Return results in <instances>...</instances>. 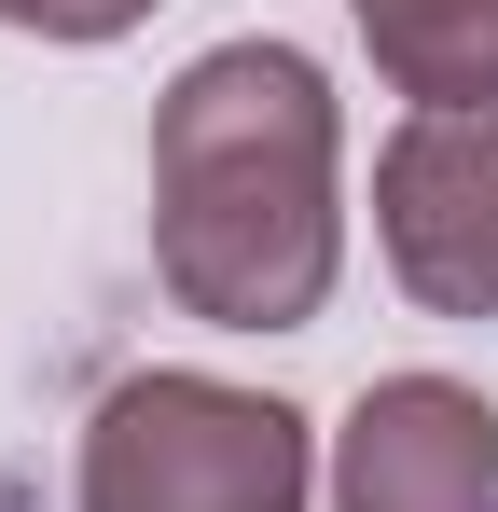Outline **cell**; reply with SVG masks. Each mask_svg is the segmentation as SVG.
<instances>
[{"mask_svg": "<svg viewBox=\"0 0 498 512\" xmlns=\"http://www.w3.org/2000/svg\"><path fill=\"white\" fill-rule=\"evenodd\" d=\"M374 236L429 319H498V111H415L374 153Z\"/></svg>", "mask_w": 498, "mask_h": 512, "instance_id": "cell-3", "label": "cell"}, {"mask_svg": "<svg viewBox=\"0 0 498 512\" xmlns=\"http://www.w3.org/2000/svg\"><path fill=\"white\" fill-rule=\"evenodd\" d=\"M70 512H305V416L222 374H125L83 429Z\"/></svg>", "mask_w": 498, "mask_h": 512, "instance_id": "cell-2", "label": "cell"}, {"mask_svg": "<svg viewBox=\"0 0 498 512\" xmlns=\"http://www.w3.org/2000/svg\"><path fill=\"white\" fill-rule=\"evenodd\" d=\"M332 512H498V402L457 374H388L332 443Z\"/></svg>", "mask_w": 498, "mask_h": 512, "instance_id": "cell-4", "label": "cell"}, {"mask_svg": "<svg viewBox=\"0 0 498 512\" xmlns=\"http://www.w3.org/2000/svg\"><path fill=\"white\" fill-rule=\"evenodd\" d=\"M332 84L291 42H222L194 56L153 111V277L208 333H305L346 263L332 208Z\"/></svg>", "mask_w": 498, "mask_h": 512, "instance_id": "cell-1", "label": "cell"}, {"mask_svg": "<svg viewBox=\"0 0 498 512\" xmlns=\"http://www.w3.org/2000/svg\"><path fill=\"white\" fill-rule=\"evenodd\" d=\"M153 0H0V28H28V42H125Z\"/></svg>", "mask_w": 498, "mask_h": 512, "instance_id": "cell-6", "label": "cell"}, {"mask_svg": "<svg viewBox=\"0 0 498 512\" xmlns=\"http://www.w3.org/2000/svg\"><path fill=\"white\" fill-rule=\"evenodd\" d=\"M415 111H498V0H346Z\"/></svg>", "mask_w": 498, "mask_h": 512, "instance_id": "cell-5", "label": "cell"}]
</instances>
